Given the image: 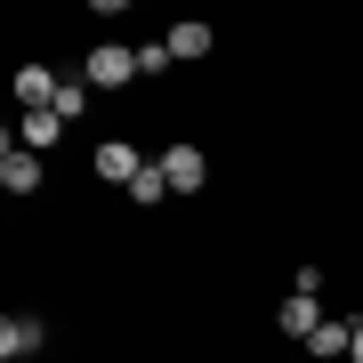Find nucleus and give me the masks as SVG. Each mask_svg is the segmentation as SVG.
Here are the masks:
<instances>
[{
  "label": "nucleus",
  "mask_w": 363,
  "mask_h": 363,
  "mask_svg": "<svg viewBox=\"0 0 363 363\" xmlns=\"http://www.w3.org/2000/svg\"><path fill=\"white\" fill-rule=\"evenodd\" d=\"M130 202H138V210H154V202H169V178H162V162H145V169H138Z\"/></svg>",
  "instance_id": "11"
},
{
  "label": "nucleus",
  "mask_w": 363,
  "mask_h": 363,
  "mask_svg": "<svg viewBox=\"0 0 363 363\" xmlns=\"http://www.w3.org/2000/svg\"><path fill=\"white\" fill-rule=\"evenodd\" d=\"M57 138H65V121H57V105H49V113H25V130H16V145H25V154H49Z\"/></svg>",
  "instance_id": "9"
},
{
  "label": "nucleus",
  "mask_w": 363,
  "mask_h": 363,
  "mask_svg": "<svg viewBox=\"0 0 363 363\" xmlns=\"http://www.w3.org/2000/svg\"><path fill=\"white\" fill-rule=\"evenodd\" d=\"M169 65H178V57H169V40H145V49H138V73H145V81L169 73Z\"/></svg>",
  "instance_id": "13"
},
{
  "label": "nucleus",
  "mask_w": 363,
  "mask_h": 363,
  "mask_svg": "<svg viewBox=\"0 0 363 363\" xmlns=\"http://www.w3.org/2000/svg\"><path fill=\"white\" fill-rule=\"evenodd\" d=\"M315 323H323V298L315 291H291L283 307H274V331H291V339H315Z\"/></svg>",
  "instance_id": "6"
},
{
  "label": "nucleus",
  "mask_w": 363,
  "mask_h": 363,
  "mask_svg": "<svg viewBox=\"0 0 363 363\" xmlns=\"http://www.w3.org/2000/svg\"><path fill=\"white\" fill-rule=\"evenodd\" d=\"M57 89H65V81H57L49 65H16V113H49Z\"/></svg>",
  "instance_id": "4"
},
{
  "label": "nucleus",
  "mask_w": 363,
  "mask_h": 363,
  "mask_svg": "<svg viewBox=\"0 0 363 363\" xmlns=\"http://www.w3.org/2000/svg\"><path fill=\"white\" fill-rule=\"evenodd\" d=\"M81 81H89V89H121V81H138V49H121V40H105V49H89V65H81Z\"/></svg>",
  "instance_id": "1"
},
{
  "label": "nucleus",
  "mask_w": 363,
  "mask_h": 363,
  "mask_svg": "<svg viewBox=\"0 0 363 363\" xmlns=\"http://www.w3.org/2000/svg\"><path fill=\"white\" fill-rule=\"evenodd\" d=\"M81 113H89V81H65V89H57V121H65V130H73Z\"/></svg>",
  "instance_id": "12"
},
{
  "label": "nucleus",
  "mask_w": 363,
  "mask_h": 363,
  "mask_svg": "<svg viewBox=\"0 0 363 363\" xmlns=\"http://www.w3.org/2000/svg\"><path fill=\"white\" fill-rule=\"evenodd\" d=\"M162 178H169V194H202V178H210L202 145H169V154H162Z\"/></svg>",
  "instance_id": "3"
},
{
  "label": "nucleus",
  "mask_w": 363,
  "mask_h": 363,
  "mask_svg": "<svg viewBox=\"0 0 363 363\" xmlns=\"http://www.w3.org/2000/svg\"><path fill=\"white\" fill-rule=\"evenodd\" d=\"M347 363H363V323H355V347H347Z\"/></svg>",
  "instance_id": "14"
},
{
  "label": "nucleus",
  "mask_w": 363,
  "mask_h": 363,
  "mask_svg": "<svg viewBox=\"0 0 363 363\" xmlns=\"http://www.w3.org/2000/svg\"><path fill=\"white\" fill-rule=\"evenodd\" d=\"M169 57H178V65H202V57H210V25H202V16L169 25Z\"/></svg>",
  "instance_id": "8"
},
{
  "label": "nucleus",
  "mask_w": 363,
  "mask_h": 363,
  "mask_svg": "<svg viewBox=\"0 0 363 363\" xmlns=\"http://www.w3.org/2000/svg\"><path fill=\"white\" fill-rule=\"evenodd\" d=\"M0 186H9V194H40V154H25V145H0Z\"/></svg>",
  "instance_id": "5"
},
{
  "label": "nucleus",
  "mask_w": 363,
  "mask_h": 363,
  "mask_svg": "<svg viewBox=\"0 0 363 363\" xmlns=\"http://www.w3.org/2000/svg\"><path fill=\"white\" fill-rule=\"evenodd\" d=\"M138 169H145V162H138L130 138H105V145H97V178H105V186H138Z\"/></svg>",
  "instance_id": "7"
},
{
  "label": "nucleus",
  "mask_w": 363,
  "mask_h": 363,
  "mask_svg": "<svg viewBox=\"0 0 363 363\" xmlns=\"http://www.w3.org/2000/svg\"><path fill=\"white\" fill-rule=\"evenodd\" d=\"M347 347H355V323H331V315H323L315 339H307V355H347Z\"/></svg>",
  "instance_id": "10"
},
{
  "label": "nucleus",
  "mask_w": 363,
  "mask_h": 363,
  "mask_svg": "<svg viewBox=\"0 0 363 363\" xmlns=\"http://www.w3.org/2000/svg\"><path fill=\"white\" fill-rule=\"evenodd\" d=\"M40 339H49V323H40V315H0V363L40 355Z\"/></svg>",
  "instance_id": "2"
}]
</instances>
